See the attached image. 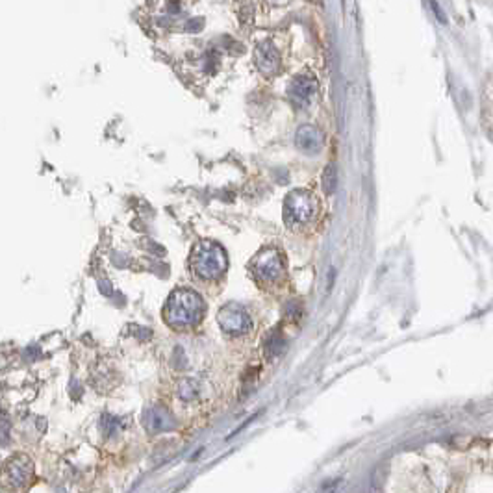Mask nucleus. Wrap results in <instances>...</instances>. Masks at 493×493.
<instances>
[{"instance_id": "0eeeda50", "label": "nucleus", "mask_w": 493, "mask_h": 493, "mask_svg": "<svg viewBox=\"0 0 493 493\" xmlns=\"http://www.w3.org/2000/svg\"><path fill=\"white\" fill-rule=\"evenodd\" d=\"M317 80L312 76V74H299L290 82V98L293 101V104L299 108H306L312 104L314 97L317 95Z\"/></svg>"}, {"instance_id": "6e6552de", "label": "nucleus", "mask_w": 493, "mask_h": 493, "mask_svg": "<svg viewBox=\"0 0 493 493\" xmlns=\"http://www.w3.org/2000/svg\"><path fill=\"white\" fill-rule=\"evenodd\" d=\"M143 427L151 434H162L173 430L176 427L175 415L167 410L166 406L154 405L151 406L143 415Z\"/></svg>"}, {"instance_id": "20e7f679", "label": "nucleus", "mask_w": 493, "mask_h": 493, "mask_svg": "<svg viewBox=\"0 0 493 493\" xmlns=\"http://www.w3.org/2000/svg\"><path fill=\"white\" fill-rule=\"evenodd\" d=\"M286 219L290 225H305L317 213V198L305 189H295L286 197Z\"/></svg>"}, {"instance_id": "39448f33", "label": "nucleus", "mask_w": 493, "mask_h": 493, "mask_svg": "<svg viewBox=\"0 0 493 493\" xmlns=\"http://www.w3.org/2000/svg\"><path fill=\"white\" fill-rule=\"evenodd\" d=\"M250 269L262 282H277L284 275V262L275 249H263L254 256Z\"/></svg>"}, {"instance_id": "f257e3e1", "label": "nucleus", "mask_w": 493, "mask_h": 493, "mask_svg": "<svg viewBox=\"0 0 493 493\" xmlns=\"http://www.w3.org/2000/svg\"><path fill=\"white\" fill-rule=\"evenodd\" d=\"M204 315V300L191 290H176L166 305V321L173 328H189Z\"/></svg>"}, {"instance_id": "ddd939ff", "label": "nucleus", "mask_w": 493, "mask_h": 493, "mask_svg": "<svg viewBox=\"0 0 493 493\" xmlns=\"http://www.w3.org/2000/svg\"><path fill=\"white\" fill-rule=\"evenodd\" d=\"M319 493H345V482L343 480H332V482H327L323 488L319 489Z\"/></svg>"}, {"instance_id": "f03ea898", "label": "nucleus", "mask_w": 493, "mask_h": 493, "mask_svg": "<svg viewBox=\"0 0 493 493\" xmlns=\"http://www.w3.org/2000/svg\"><path fill=\"white\" fill-rule=\"evenodd\" d=\"M191 265L200 278L217 280L226 271V254L213 241H200L193 250Z\"/></svg>"}, {"instance_id": "f8f14e48", "label": "nucleus", "mask_w": 493, "mask_h": 493, "mask_svg": "<svg viewBox=\"0 0 493 493\" xmlns=\"http://www.w3.org/2000/svg\"><path fill=\"white\" fill-rule=\"evenodd\" d=\"M180 397L184 399V401H191L195 397V393H197V387H195L193 380H185V382H182V386H180Z\"/></svg>"}, {"instance_id": "4468645a", "label": "nucleus", "mask_w": 493, "mask_h": 493, "mask_svg": "<svg viewBox=\"0 0 493 493\" xmlns=\"http://www.w3.org/2000/svg\"><path fill=\"white\" fill-rule=\"evenodd\" d=\"M119 421L116 417H102V429L106 430V434H116L119 430Z\"/></svg>"}, {"instance_id": "9d476101", "label": "nucleus", "mask_w": 493, "mask_h": 493, "mask_svg": "<svg viewBox=\"0 0 493 493\" xmlns=\"http://www.w3.org/2000/svg\"><path fill=\"white\" fill-rule=\"evenodd\" d=\"M254 56H256V65H258V69L262 71L263 74H269V76H271V74H277L278 71H280V54H278L277 49L273 46V43H260V45L256 46Z\"/></svg>"}, {"instance_id": "423d86ee", "label": "nucleus", "mask_w": 493, "mask_h": 493, "mask_svg": "<svg viewBox=\"0 0 493 493\" xmlns=\"http://www.w3.org/2000/svg\"><path fill=\"white\" fill-rule=\"evenodd\" d=\"M217 319H219V325L223 327V330L228 332V334H245L253 327L249 314L241 306L234 305V303L223 306Z\"/></svg>"}, {"instance_id": "7ed1b4c3", "label": "nucleus", "mask_w": 493, "mask_h": 493, "mask_svg": "<svg viewBox=\"0 0 493 493\" xmlns=\"http://www.w3.org/2000/svg\"><path fill=\"white\" fill-rule=\"evenodd\" d=\"M36 477V469H34V462L26 457V454H14L8 458L2 467V480L4 486L11 492L19 493L30 488Z\"/></svg>"}, {"instance_id": "9b49d317", "label": "nucleus", "mask_w": 493, "mask_h": 493, "mask_svg": "<svg viewBox=\"0 0 493 493\" xmlns=\"http://www.w3.org/2000/svg\"><path fill=\"white\" fill-rule=\"evenodd\" d=\"M336 182H337L336 167L328 166L327 169H325V175H323V188H325V191H327V193H332V191L336 189Z\"/></svg>"}, {"instance_id": "1a4fd4ad", "label": "nucleus", "mask_w": 493, "mask_h": 493, "mask_svg": "<svg viewBox=\"0 0 493 493\" xmlns=\"http://www.w3.org/2000/svg\"><path fill=\"white\" fill-rule=\"evenodd\" d=\"M297 147L306 154H317L325 147V134L317 126L303 125L297 130L295 136Z\"/></svg>"}, {"instance_id": "2eb2a0df", "label": "nucleus", "mask_w": 493, "mask_h": 493, "mask_svg": "<svg viewBox=\"0 0 493 493\" xmlns=\"http://www.w3.org/2000/svg\"><path fill=\"white\" fill-rule=\"evenodd\" d=\"M6 438H8V420L4 417V442H6Z\"/></svg>"}]
</instances>
